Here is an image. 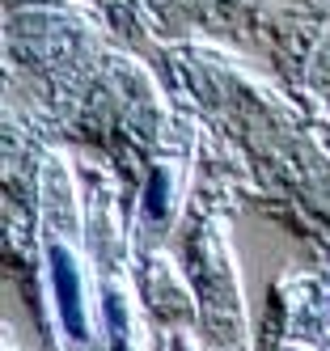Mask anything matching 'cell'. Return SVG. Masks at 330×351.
Segmentation results:
<instances>
[{"mask_svg":"<svg viewBox=\"0 0 330 351\" xmlns=\"http://www.w3.org/2000/svg\"><path fill=\"white\" fill-rule=\"evenodd\" d=\"M144 208H148V216H165V173H161V169H152V173H148Z\"/></svg>","mask_w":330,"mask_h":351,"instance_id":"cell-2","label":"cell"},{"mask_svg":"<svg viewBox=\"0 0 330 351\" xmlns=\"http://www.w3.org/2000/svg\"><path fill=\"white\" fill-rule=\"evenodd\" d=\"M51 284H56V305H60V317L68 326V335L76 343L89 339V322H85V300H81V275H76V263L64 245H51Z\"/></svg>","mask_w":330,"mask_h":351,"instance_id":"cell-1","label":"cell"},{"mask_svg":"<svg viewBox=\"0 0 330 351\" xmlns=\"http://www.w3.org/2000/svg\"><path fill=\"white\" fill-rule=\"evenodd\" d=\"M106 313H110L115 351H127V313H123V300H119V296H110V300H106Z\"/></svg>","mask_w":330,"mask_h":351,"instance_id":"cell-3","label":"cell"}]
</instances>
